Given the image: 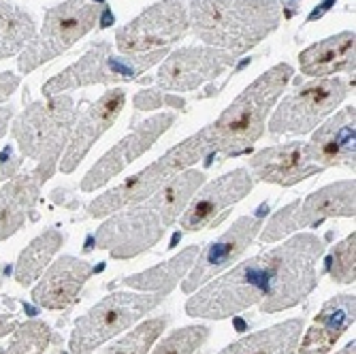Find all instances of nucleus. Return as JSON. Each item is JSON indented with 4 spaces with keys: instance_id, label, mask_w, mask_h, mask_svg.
Returning a JSON list of instances; mask_svg holds the SVG:
<instances>
[{
    "instance_id": "1",
    "label": "nucleus",
    "mask_w": 356,
    "mask_h": 354,
    "mask_svg": "<svg viewBox=\"0 0 356 354\" xmlns=\"http://www.w3.org/2000/svg\"><path fill=\"white\" fill-rule=\"evenodd\" d=\"M322 254L325 239L299 233L205 284L188 299L186 314L222 320L252 305H258L263 314L295 307L318 286L316 265Z\"/></svg>"
},
{
    "instance_id": "2",
    "label": "nucleus",
    "mask_w": 356,
    "mask_h": 354,
    "mask_svg": "<svg viewBox=\"0 0 356 354\" xmlns=\"http://www.w3.org/2000/svg\"><path fill=\"white\" fill-rule=\"evenodd\" d=\"M293 67L280 62L252 81L222 115L203 128L207 145V163L213 156L233 158L252 150L267 128V115L275 107L280 94L293 79Z\"/></svg>"
},
{
    "instance_id": "3",
    "label": "nucleus",
    "mask_w": 356,
    "mask_h": 354,
    "mask_svg": "<svg viewBox=\"0 0 356 354\" xmlns=\"http://www.w3.org/2000/svg\"><path fill=\"white\" fill-rule=\"evenodd\" d=\"M188 22L203 43L237 58L280 26L282 7L277 0H192Z\"/></svg>"
},
{
    "instance_id": "4",
    "label": "nucleus",
    "mask_w": 356,
    "mask_h": 354,
    "mask_svg": "<svg viewBox=\"0 0 356 354\" xmlns=\"http://www.w3.org/2000/svg\"><path fill=\"white\" fill-rule=\"evenodd\" d=\"M75 122L77 109L69 94L30 103L13 122L11 135L22 152V158L35 160V173L43 182L51 179L58 171L60 156L69 143Z\"/></svg>"
},
{
    "instance_id": "5",
    "label": "nucleus",
    "mask_w": 356,
    "mask_h": 354,
    "mask_svg": "<svg viewBox=\"0 0 356 354\" xmlns=\"http://www.w3.org/2000/svg\"><path fill=\"white\" fill-rule=\"evenodd\" d=\"M203 158H207V145H205L203 131H199L186 141L177 143L175 147H171L158 160H154L149 167L141 169L139 173L124 179L120 186L107 190L105 195L96 197L92 203H88L86 218H107L124 207L147 201L171 177H175L186 169H192Z\"/></svg>"
},
{
    "instance_id": "6",
    "label": "nucleus",
    "mask_w": 356,
    "mask_h": 354,
    "mask_svg": "<svg viewBox=\"0 0 356 354\" xmlns=\"http://www.w3.org/2000/svg\"><path fill=\"white\" fill-rule=\"evenodd\" d=\"M103 11L105 7L92 3V0H64V3L47 9L41 32L19 54V71L32 73L41 64L71 49L101 22Z\"/></svg>"
},
{
    "instance_id": "7",
    "label": "nucleus",
    "mask_w": 356,
    "mask_h": 354,
    "mask_svg": "<svg viewBox=\"0 0 356 354\" xmlns=\"http://www.w3.org/2000/svg\"><path fill=\"white\" fill-rule=\"evenodd\" d=\"M167 49H156L147 54H111V43L101 41L96 43L83 58H79L75 64L60 75L51 77L43 86V94L58 96L67 90L81 88V86H94V83H122V81H133L141 73H145L156 62L167 58Z\"/></svg>"
},
{
    "instance_id": "8",
    "label": "nucleus",
    "mask_w": 356,
    "mask_h": 354,
    "mask_svg": "<svg viewBox=\"0 0 356 354\" xmlns=\"http://www.w3.org/2000/svg\"><path fill=\"white\" fill-rule=\"evenodd\" d=\"M165 295L149 293H113L96 303L86 316H81L71 335V352H92L122 331L131 329L137 320L163 303Z\"/></svg>"
},
{
    "instance_id": "9",
    "label": "nucleus",
    "mask_w": 356,
    "mask_h": 354,
    "mask_svg": "<svg viewBox=\"0 0 356 354\" xmlns=\"http://www.w3.org/2000/svg\"><path fill=\"white\" fill-rule=\"evenodd\" d=\"M356 184L354 179H343L318 188L305 199H297L282 207L277 214L271 216L267 227L261 229V241L273 243L290 233H295L305 227H318L320 222L329 218H354L356 214Z\"/></svg>"
},
{
    "instance_id": "10",
    "label": "nucleus",
    "mask_w": 356,
    "mask_h": 354,
    "mask_svg": "<svg viewBox=\"0 0 356 354\" xmlns=\"http://www.w3.org/2000/svg\"><path fill=\"white\" fill-rule=\"evenodd\" d=\"M348 96V83L339 77H322L284 96L269 120L271 135L314 133Z\"/></svg>"
},
{
    "instance_id": "11",
    "label": "nucleus",
    "mask_w": 356,
    "mask_h": 354,
    "mask_svg": "<svg viewBox=\"0 0 356 354\" xmlns=\"http://www.w3.org/2000/svg\"><path fill=\"white\" fill-rule=\"evenodd\" d=\"M165 224L149 201L124 207L111 214L96 231V248L107 250L113 259L124 261L156 246L165 235Z\"/></svg>"
},
{
    "instance_id": "12",
    "label": "nucleus",
    "mask_w": 356,
    "mask_h": 354,
    "mask_svg": "<svg viewBox=\"0 0 356 354\" xmlns=\"http://www.w3.org/2000/svg\"><path fill=\"white\" fill-rule=\"evenodd\" d=\"M190 28L188 9L179 0H160L137 15L131 24L118 28L115 45L120 54H147L156 49H167Z\"/></svg>"
},
{
    "instance_id": "13",
    "label": "nucleus",
    "mask_w": 356,
    "mask_h": 354,
    "mask_svg": "<svg viewBox=\"0 0 356 354\" xmlns=\"http://www.w3.org/2000/svg\"><path fill=\"white\" fill-rule=\"evenodd\" d=\"M254 184L256 179L245 167L233 169L211 179L209 184H203L179 216L181 229L186 233H194L218 224L220 218L226 216V209L237 205L250 195Z\"/></svg>"
},
{
    "instance_id": "14",
    "label": "nucleus",
    "mask_w": 356,
    "mask_h": 354,
    "mask_svg": "<svg viewBox=\"0 0 356 354\" xmlns=\"http://www.w3.org/2000/svg\"><path fill=\"white\" fill-rule=\"evenodd\" d=\"M175 124V113H158L149 120L141 122L131 135H126L120 143H115L99 163H96L81 179V192H94L118 177L128 165L154 147V143L163 137Z\"/></svg>"
},
{
    "instance_id": "15",
    "label": "nucleus",
    "mask_w": 356,
    "mask_h": 354,
    "mask_svg": "<svg viewBox=\"0 0 356 354\" xmlns=\"http://www.w3.org/2000/svg\"><path fill=\"white\" fill-rule=\"evenodd\" d=\"M235 64V56L216 47H181L167 54L156 75V83L171 92H192L216 79Z\"/></svg>"
},
{
    "instance_id": "16",
    "label": "nucleus",
    "mask_w": 356,
    "mask_h": 354,
    "mask_svg": "<svg viewBox=\"0 0 356 354\" xmlns=\"http://www.w3.org/2000/svg\"><path fill=\"white\" fill-rule=\"evenodd\" d=\"M261 229H263L261 216H241L239 220H235L233 227L220 239L211 241L207 250L197 259V263L192 265L188 277L181 282V291L186 295L199 291V286L213 280L226 267H231L245 252V248L256 239Z\"/></svg>"
},
{
    "instance_id": "17",
    "label": "nucleus",
    "mask_w": 356,
    "mask_h": 354,
    "mask_svg": "<svg viewBox=\"0 0 356 354\" xmlns=\"http://www.w3.org/2000/svg\"><path fill=\"white\" fill-rule=\"evenodd\" d=\"M126 105V92L120 88H113L101 96L99 103H94L73 126V133L69 137V143L64 147L58 169L62 173H73L88 156L92 145L99 141L109 128L120 118L122 109Z\"/></svg>"
},
{
    "instance_id": "18",
    "label": "nucleus",
    "mask_w": 356,
    "mask_h": 354,
    "mask_svg": "<svg viewBox=\"0 0 356 354\" xmlns=\"http://www.w3.org/2000/svg\"><path fill=\"white\" fill-rule=\"evenodd\" d=\"M248 171L258 182L288 188L312 175L322 173L325 169H320L318 165L312 163L307 143L293 141V143L271 145V147L256 152L248 160Z\"/></svg>"
},
{
    "instance_id": "19",
    "label": "nucleus",
    "mask_w": 356,
    "mask_h": 354,
    "mask_svg": "<svg viewBox=\"0 0 356 354\" xmlns=\"http://www.w3.org/2000/svg\"><path fill=\"white\" fill-rule=\"evenodd\" d=\"M354 120L356 109L346 107L322 126H318V131H314L312 141L307 143V152L314 165H318L320 169L346 167L354 171Z\"/></svg>"
},
{
    "instance_id": "20",
    "label": "nucleus",
    "mask_w": 356,
    "mask_h": 354,
    "mask_svg": "<svg viewBox=\"0 0 356 354\" xmlns=\"http://www.w3.org/2000/svg\"><path fill=\"white\" fill-rule=\"evenodd\" d=\"M92 271L94 269L90 263L75 256H62L32 288V301L45 309H67L77 301Z\"/></svg>"
},
{
    "instance_id": "21",
    "label": "nucleus",
    "mask_w": 356,
    "mask_h": 354,
    "mask_svg": "<svg viewBox=\"0 0 356 354\" xmlns=\"http://www.w3.org/2000/svg\"><path fill=\"white\" fill-rule=\"evenodd\" d=\"M45 182L35 173V169L11 177L0 188V241L13 237L35 211Z\"/></svg>"
},
{
    "instance_id": "22",
    "label": "nucleus",
    "mask_w": 356,
    "mask_h": 354,
    "mask_svg": "<svg viewBox=\"0 0 356 354\" xmlns=\"http://www.w3.org/2000/svg\"><path fill=\"white\" fill-rule=\"evenodd\" d=\"M354 325V295H339L325 303L307 329L299 354H329L339 337Z\"/></svg>"
},
{
    "instance_id": "23",
    "label": "nucleus",
    "mask_w": 356,
    "mask_h": 354,
    "mask_svg": "<svg viewBox=\"0 0 356 354\" xmlns=\"http://www.w3.org/2000/svg\"><path fill=\"white\" fill-rule=\"evenodd\" d=\"M299 67L305 77H329L343 71H354V32L346 30L320 41L299 56Z\"/></svg>"
},
{
    "instance_id": "24",
    "label": "nucleus",
    "mask_w": 356,
    "mask_h": 354,
    "mask_svg": "<svg viewBox=\"0 0 356 354\" xmlns=\"http://www.w3.org/2000/svg\"><path fill=\"white\" fill-rule=\"evenodd\" d=\"M303 331V320L293 318L271 329L250 333L235 344L226 346L220 354H295Z\"/></svg>"
},
{
    "instance_id": "25",
    "label": "nucleus",
    "mask_w": 356,
    "mask_h": 354,
    "mask_svg": "<svg viewBox=\"0 0 356 354\" xmlns=\"http://www.w3.org/2000/svg\"><path fill=\"white\" fill-rule=\"evenodd\" d=\"M203 184H205V173L203 171L186 169V171L177 173L175 177H171L163 188L156 192L154 197L147 199L154 205V209L160 214V220H163L165 229L173 227V224L177 222V218L184 214L190 199L197 195V190Z\"/></svg>"
},
{
    "instance_id": "26",
    "label": "nucleus",
    "mask_w": 356,
    "mask_h": 354,
    "mask_svg": "<svg viewBox=\"0 0 356 354\" xmlns=\"http://www.w3.org/2000/svg\"><path fill=\"white\" fill-rule=\"evenodd\" d=\"M199 246H190L186 250H181L175 259H171L169 263H160L143 273L131 275L124 280V286L135 288V291L141 293H158V295H169L175 284L192 269V265L199 259Z\"/></svg>"
},
{
    "instance_id": "27",
    "label": "nucleus",
    "mask_w": 356,
    "mask_h": 354,
    "mask_svg": "<svg viewBox=\"0 0 356 354\" xmlns=\"http://www.w3.org/2000/svg\"><path fill=\"white\" fill-rule=\"evenodd\" d=\"M62 243H64V235L56 229H49V231H45L39 237L32 239L30 246L19 254L17 265L13 269L17 284L30 286L32 282H37L45 273V269L49 267L51 259L62 248Z\"/></svg>"
},
{
    "instance_id": "28",
    "label": "nucleus",
    "mask_w": 356,
    "mask_h": 354,
    "mask_svg": "<svg viewBox=\"0 0 356 354\" xmlns=\"http://www.w3.org/2000/svg\"><path fill=\"white\" fill-rule=\"evenodd\" d=\"M35 37L37 26L32 15L9 0H0V60L15 56Z\"/></svg>"
},
{
    "instance_id": "29",
    "label": "nucleus",
    "mask_w": 356,
    "mask_h": 354,
    "mask_svg": "<svg viewBox=\"0 0 356 354\" xmlns=\"http://www.w3.org/2000/svg\"><path fill=\"white\" fill-rule=\"evenodd\" d=\"M51 341V329L43 320H30L17 327L11 344L0 354H45Z\"/></svg>"
},
{
    "instance_id": "30",
    "label": "nucleus",
    "mask_w": 356,
    "mask_h": 354,
    "mask_svg": "<svg viewBox=\"0 0 356 354\" xmlns=\"http://www.w3.org/2000/svg\"><path fill=\"white\" fill-rule=\"evenodd\" d=\"M167 327V318H152L147 323L139 325L135 331H131L126 337L115 341L111 348H107L103 354H147L154 341L160 337V333Z\"/></svg>"
},
{
    "instance_id": "31",
    "label": "nucleus",
    "mask_w": 356,
    "mask_h": 354,
    "mask_svg": "<svg viewBox=\"0 0 356 354\" xmlns=\"http://www.w3.org/2000/svg\"><path fill=\"white\" fill-rule=\"evenodd\" d=\"M207 337H209V329L201 327V325L177 329L167 339L160 341L152 354H194L197 348H201L205 344Z\"/></svg>"
},
{
    "instance_id": "32",
    "label": "nucleus",
    "mask_w": 356,
    "mask_h": 354,
    "mask_svg": "<svg viewBox=\"0 0 356 354\" xmlns=\"http://www.w3.org/2000/svg\"><path fill=\"white\" fill-rule=\"evenodd\" d=\"M354 250H356V235H348L341 243H337L329 256L327 269L331 277L339 284H354L356 280V263H354Z\"/></svg>"
},
{
    "instance_id": "33",
    "label": "nucleus",
    "mask_w": 356,
    "mask_h": 354,
    "mask_svg": "<svg viewBox=\"0 0 356 354\" xmlns=\"http://www.w3.org/2000/svg\"><path fill=\"white\" fill-rule=\"evenodd\" d=\"M171 105L175 109H181L184 107V101L181 99H175V96H163L156 90H147V92H139L135 96V107L141 111V109H160L163 105Z\"/></svg>"
},
{
    "instance_id": "34",
    "label": "nucleus",
    "mask_w": 356,
    "mask_h": 354,
    "mask_svg": "<svg viewBox=\"0 0 356 354\" xmlns=\"http://www.w3.org/2000/svg\"><path fill=\"white\" fill-rule=\"evenodd\" d=\"M22 167V158L13 154L11 147H7L3 154H0V179H11L15 177V173Z\"/></svg>"
},
{
    "instance_id": "35",
    "label": "nucleus",
    "mask_w": 356,
    "mask_h": 354,
    "mask_svg": "<svg viewBox=\"0 0 356 354\" xmlns=\"http://www.w3.org/2000/svg\"><path fill=\"white\" fill-rule=\"evenodd\" d=\"M19 86V75H13V73H0V105H3L9 96L17 90Z\"/></svg>"
},
{
    "instance_id": "36",
    "label": "nucleus",
    "mask_w": 356,
    "mask_h": 354,
    "mask_svg": "<svg viewBox=\"0 0 356 354\" xmlns=\"http://www.w3.org/2000/svg\"><path fill=\"white\" fill-rule=\"evenodd\" d=\"M11 118H13V107H0V139L7 135Z\"/></svg>"
},
{
    "instance_id": "37",
    "label": "nucleus",
    "mask_w": 356,
    "mask_h": 354,
    "mask_svg": "<svg viewBox=\"0 0 356 354\" xmlns=\"http://www.w3.org/2000/svg\"><path fill=\"white\" fill-rule=\"evenodd\" d=\"M13 327H19L15 320L7 314V316H0V337L3 335H7V333H11V329Z\"/></svg>"
},
{
    "instance_id": "38",
    "label": "nucleus",
    "mask_w": 356,
    "mask_h": 354,
    "mask_svg": "<svg viewBox=\"0 0 356 354\" xmlns=\"http://www.w3.org/2000/svg\"><path fill=\"white\" fill-rule=\"evenodd\" d=\"M329 5H335V0H327V3L322 5V9H316V11H314V13H312V15L307 17V22H314V19H318V17H320L322 13H325V11L329 9Z\"/></svg>"
},
{
    "instance_id": "39",
    "label": "nucleus",
    "mask_w": 356,
    "mask_h": 354,
    "mask_svg": "<svg viewBox=\"0 0 356 354\" xmlns=\"http://www.w3.org/2000/svg\"><path fill=\"white\" fill-rule=\"evenodd\" d=\"M99 24H101V28H107V26H111V24H113V15H111V11H109V9H105V11H103V17H101V22H99Z\"/></svg>"
},
{
    "instance_id": "40",
    "label": "nucleus",
    "mask_w": 356,
    "mask_h": 354,
    "mask_svg": "<svg viewBox=\"0 0 356 354\" xmlns=\"http://www.w3.org/2000/svg\"><path fill=\"white\" fill-rule=\"evenodd\" d=\"M354 346H356V344H354V341H350V344H348L346 348H341L337 354H354Z\"/></svg>"
},
{
    "instance_id": "41",
    "label": "nucleus",
    "mask_w": 356,
    "mask_h": 354,
    "mask_svg": "<svg viewBox=\"0 0 356 354\" xmlns=\"http://www.w3.org/2000/svg\"><path fill=\"white\" fill-rule=\"evenodd\" d=\"M0 286H3V280H0Z\"/></svg>"
}]
</instances>
